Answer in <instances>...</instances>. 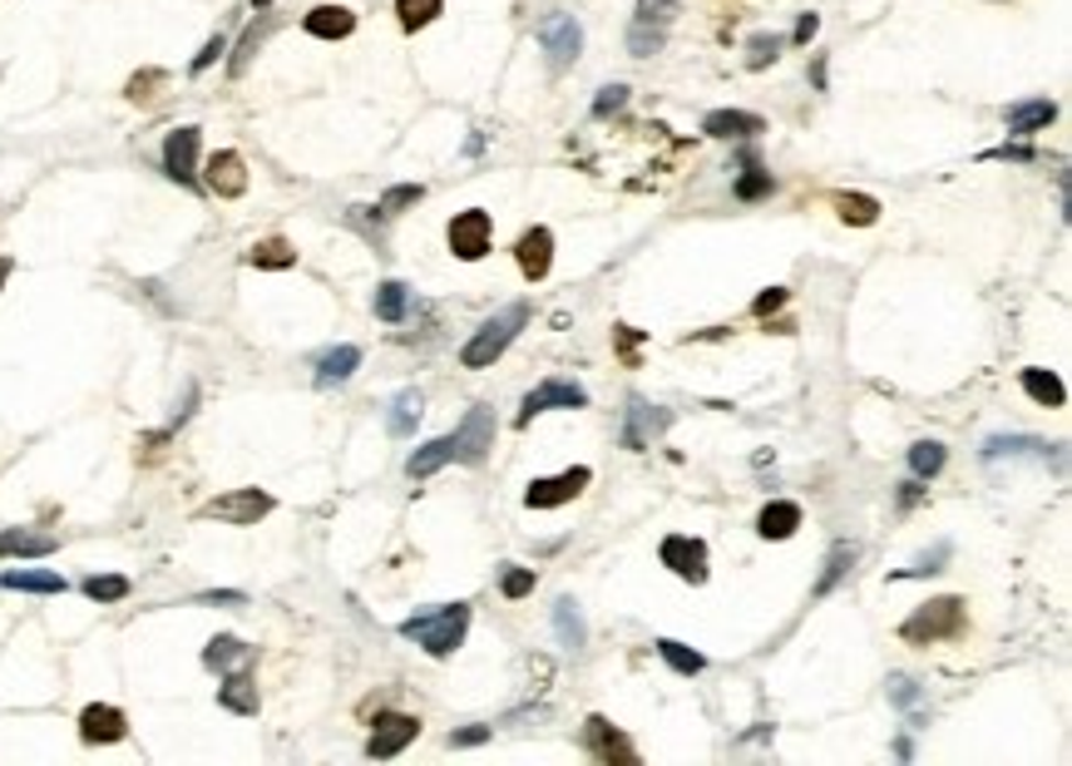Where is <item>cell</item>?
I'll return each instance as SVG.
<instances>
[{"label": "cell", "mask_w": 1072, "mask_h": 766, "mask_svg": "<svg viewBox=\"0 0 1072 766\" xmlns=\"http://www.w3.org/2000/svg\"><path fill=\"white\" fill-rule=\"evenodd\" d=\"M465 628H470V604H440V608H430V613L406 618V623H400V638L426 647L430 657H450L460 643H465Z\"/></svg>", "instance_id": "6da1fadb"}, {"label": "cell", "mask_w": 1072, "mask_h": 766, "mask_svg": "<svg viewBox=\"0 0 1072 766\" xmlns=\"http://www.w3.org/2000/svg\"><path fill=\"white\" fill-rule=\"evenodd\" d=\"M524 327H529V302H509L505 312H495L489 322H479V331L465 341V351H460V367H465V371L495 367V361L509 351V341H515Z\"/></svg>", "instance_id": "7a4b0ae2"}, {"label": "cell", "mask_w": 1072, "mask_h": 766, "mask_svg": "<svg viewBox=\"0 0 1072 766\" xmlns=\"http://www.w3.org/2000/svg\"><path fill=\"white\" fill-rule=\"evenodd\" d=\"M963 628H969V604L963 598H929V604H919L910 618L900 623V638L904 643H944V638H963Z\"/></svg>", "instance_id": "3957f363"}, {"label": "cell", "mask_w": 1072, "mask_h": 766, "mask_svg": "<svg viewBox=\"0 0 1072 766\" xmlns=\"http://www.w3.org/2000/svg\"><path fill=\"white\" fill-rule=\"evenodd\" d=\"M673 21H677V0H637V15H633V25H628V50H633L637 60L663 55Z\"/></svg>", "instance_id": "277c9868"}, {"label": "cell", "mask_w": 1072, "mask_h": 766, "mask_svg": "<svg viewBox=\"0 0 1072 766\" xmlns=\"http://www.w3.org/2000/svg\"><path fill=\"white\" fill-rule=\"evenodd\" d=\"M495 410L489 406H470L465 420H460V430H450V440H455V460L460 465H485L489 450H495Z\"/></svg>", "instance_id": "5b68a950"}, {"label": "cell", "mask_w": 1072, "mask_h": 766, "mask_svg": "<svg viewBox=\"0 0 1072 766\" xmlns=\"http://www.w3.org/2000/svg\"><path fill=\"white\" fill-rule=\"evenodd\" d=\"M539 50L549 55V70H568L578 60V50H584V25L564 11L544 15L539 21Z\"/></svg>", "instance_id": "8992f818"}, {"label": "cell", "mask_w": 1072, "mask_h": 766, "mask_svg": "<svg viewBox=\"0 0 1072 766\" xmlns=\"http://www.w3.org/2000/svg\"><path fill=\"white\" fill-rule=\"evenodd\" d=\"M272 505H278V499H272L268 489H228V495L208 499L199 515L203 519H223V525H258V519L272 515Z\"/></svg>", "instance_id": "52a82bcc"}, {"label": "cell", "mask_w": 1072, "mask_h": 766, "mask_svg": "<svg viewBox=\"0 0 1072 766\" xmlns=\"http://www.w3.org/2000/svg\"><path fill=\"white\" fill-rule=\"evenodd\" d=\"M489 238H495V223H489L485 209L455 213V218H450V228H445V243H450V252H455L460 262H479V258H485Z\"/></svg>", "instance_id": "ba28073f"}, {"label": "cell", "mask_w": 1072, "mask_h": 766, "mask_svg": "<svg viewBox=\"0 0 1072 766\" xmlns=\"http://www.w3.org/2000/svg\"><path fill=\"white\" fill-rule=\"evenodd\" d=\"M588 485H594V470H588V465H574V470H564V475L534 480V485L524 489V505H529V509H558V505H568V499L584 495Z\"/></svg>", "instance_id": "9c48e42d"}, {"label": "cell", "mask_w": 1072, "mask_h": 766, "mask_svg": "<svg viewBox=\"0 0 1072 766\" xmlns=\"http://www.w3.org/2000/svg\"><path fill=\"white\" fill-rule=\"evenodd\" d=\"M420 736V717L410 712H381L376 726H371V742H366V756H376V762H391V756H400L410 742Z\"/></svg>", "instance_id": "30bf717a"}, {"label": "cell", "mask_w": 1072, "mask_h": 766, "mask_svg": "<svg viewBox=\"0 0 1072 766\" xmlns=\"http://www.w3.org/2000/svg\"><path fill=\"white\" fill-rule=\"evenodd\" d=\"M199 144H203V129H193V124H183V129H173L163 139V173L173 183H183V189L199 183Z\"/></svg>", "instance_id": "8fae6325"}, {"label": "cell", "mask_w": 1072, "mask_h": 766, "mask_svg": "<svg viewBox=\"0 0 1072 766\" xmlns=\"http://www.w3.org/2000/svg\"><path fill=\"white\" fill-rule=\"evenodd\" d=\"M657 559H663V568H673L677 578H687V584H707V544L697 534H667L663 549H657Z\"/></svg>", "instance_id": "7c38bea8"}, {"label": "cell", "mask_w": 1072, "mask_h": 766, "mask_svg": "<svg viewBox=\"0 0 1072 766\" xmlns=\"http://www.w3.org/2000/svg\"><path fill=\"white\" fill-rule=\"evenodd\" d=\"M554 406L584 410L588 406V391L578 386V381H544V386H534L524 396V406H519V426H529L534 416H544V410H554Z\"/></svg>", "instance_id": "4fadbf2b"}, {"label": "cell", "mask_w": 1072, "mask_h": 766, "mask_svg": "<svg viewBox=\"0 0 1072 766\" xmlns=\"http://www.w3.org/2000/svg\"><path fill=\"white\" fill-rule=\"evenodd\" d=\"M667 426H673V410H663V406H647L643 396H633V401H628L623 446H628V450H647L657 436H667Z\"/></svg>", "instance_id": "5bb4252c"}, {"label": "cell", "mask_w": 1072, "mask_h": 766, "mask_svg": "<svg viewBox=\"0 0 1072 766\" xmlns=\"http://www.w3.org/2000/svg\"><path fill=\"white\" fill-rule=\"evenodd\" d=\"M129 736V717L110 702H90L80 712V742L84 746H110V742H124Z\"/></svg>", "instance_id": "9a60e30c"}, {"label": "cell", "mask_w": 1072, "mask_h": 766, "mask_svg": "<svg viewBox=\"0 0 1072 766\" xmlns=\"http://www.w3.org/2000/svg\"><path fill=\"white\" fill-rule=\"evenodd\" d=\"M203 183H208L218 199H242V193H248V164H242V154L218 149L208 164H203Z\"/></svg>", "instance_id": "2e32d148"}, {"label": "cell", "mask_w": 1072, "mask_h": 766, "mask_svg": "<svg viewBox=\"0 0 1072 766\" xmlns=\"http://www.w3.org/2000/svg\"><path fill=\"white\" fill-rule=\"evenodd\" d=\"M515 262L529 282H544L549 268H554V233L549 228H529L524 238L515 243Z\"/></svg>", "instance_id": "e0dca14e"}, {"label": "cell", "mask_w": 1072, "mask_h": 766, "mask_svg": "<svg viewBox=\"0 0 1072 766\" xmlns=\"http://www.w3.org/2000/svg\"><path fill=\"white\" fill-rule=\"evenodd\" d=\"M584 746L598 756V762H637V752L628 746V736L618 732L608 717H588L584 726Z\"/></svg>", "instance_id": "ac0fdd59"}, {"label": "cell", "mask_w": 1072, "mask_h": 766, "mask_svg": "<svg viewBox=\"0 0 1072 766\" xmlns=\"http://www.w3.org/2000/svg\"><path fill=\"white\" fill-rule=\"evenodd\" d=\"M702 134L707 139H756V134H766V120L746 110H712L702 120Z\"/></svg>", "instance_id": "d6986e66"}, {"label": "cell", "mask_w": 1072, "mask_h": 766, "mask_svg": "<svg viewBox=\"0 0 1072 766\" xmlns=\"http://www.w3.org/2000/svg\"><path fill=\"white\" fill-rule=\"evenodd\" d=\"M302 31L317 35V41H347V35L357 31V15H351L347 5H317V11L302 15Z\"/></svg>", "instance_id": "ffe728a7"}, {"label": "cell", "mask_w": 1072, "mask_h": 766, "mask_svg": "<svg viewBox=\"0 0 1072 766\" xmlns=\"http://www.w3.org/2000/svg\"><path fill=\"white\" fill-rule=\"evenodd\" d=\"M218 702L228 707V712H238V717H252V712H258V683H252L248 663H242V667H233V673H223Z\"/></svg>", "instance_id": "44dd1931"}, {"label": "cell", "mask_w": 1072, "mask_h": 766, "mask_svg": "<svg viewBox=\"0 0 1072 766\" xmlns=\"http://www.w3.org/2000/svg\"><path fill=\"white\" fill-rule=\"evenodd\" d=\"M55 554V534L45 529H5L0 534V559H45Z\"/></svg>", "instance_id": "7402d4cb"}, {"label": "cell", "mask_w": 1072, "mask_h": 766, "mask_svg": "<svg viewBox=\"0 0 1072 766\" xmlns=\"http://www.w3.org/2000/svg\"><path fill=\"white\" fill-rule=\"evenodd\" d=\"M795 529H801V505L795 499H771L761 509V519H756V534L761 539H791Z\"/></svg>", "instance_id": "603a6c76"}, {"label": "cell", "mask_w": 1072, "mask_h": 766, "mask_svg": "<svg viewBox=\"0 0 1072 766\" xmlns=\"http://www.w3.org/2000/svg\"><path fill=\"white\" fill-rule=\"evenodd\" d=\"M1058 120V104L1052 100H1023L1008 110V134H1018V139H1028V134L1048 129V124Z\"/></svg>", "instance_id": "cb8c5ba5"}, {"label": "cell", "mask_w": 1072, "mask_h": 766, "mask_svg": "<svg viewBox=\"0 0 1072 766\" xmlns=\"http://www.w3.org/2000/svg\"><path fill=\"white\" fill-rule=\"evenodd\" d=\"M0 588H21V594H65V578L55 568H5Z\"/></svg>", "instance_id": "d4e9b609"}, {"label": "cell", "mask_w": 1072, "mask_h": 766, "mask_svg": "<svg viewBox=\"0 0 1072 766\" xmlns=\"http://www.w3.org/2000/svg\"><path fill=\"white\" fill-rule=\"evenodd\" d=\"M248 657H252L248 643L233 638V633H218L208 647H203V667H208V673H233V667H242Z\"/></svg>", "instance_id": "484cf974"}, {"label": "cell", "mask_w": 1072, "mask_h": 766, "mask_svg": "<svg viewBox=\"0 0 1072 766\" xmlns=\"http://www.w3.org/2000/svg\"><path fill=\"white\" fill-rule=\"evenodd\" d=\"M1023 391H1028L1038 406H1048V410H1058L1062 401H1068V386H1062V376H1058V371H1048V367H1028V371H1023Z\"/></svg>", "instance_id": "4316f807"}, {"label": "cell", "mask_w": 1072, "mask_h": 766, "mask_svg": "<svg viewBox=\"0 0 1072 766\" xmlns=\"http://www.w3.org/2000/svg\"><path fill=\"white\" fill-rule=\"evenodd\" d=\"M361 367V347H331L317 357V386H341Z\"/></svg>", "instance_id": "83f0119b"}, {"label": "cell", "mask_w": 1072, "mask_h": 766, "mask_svg": "<svg viewBox=\"0 0 1072 766\" xmlns=\"http://www.w3.org/2000/svg\"><path fill=\"white\" fill-rule=\"evenodd\" d=\"M450 460H455V440H450V436L426 440V446H420L416 455L406 460V475H410V480H426V475H436L440 465H450Z\"/></svg>", "instance_id": "f1b7e54d"}, {"label": "cell", "mask_w": 1072, "mask_h": 766, "mask_svg": "<svg viewBox=\"0 0 1072 766\" xmlns=\"http://www.w3.org/2000/svg\"><path fill=\"white\" fill-rule=\"evenodd\" d=\"M371 307H376L381 322H391V327H396V322H406V312H410V288H406V282H396V278L381 282L376 297H371Z\"/></svg>", "instance_id": "f546056e"}, {"label": "cell", "mask_w": 1072, "mask_h": 766, "mask_svg": "<svg viewBox=\"0 0 1072 766\" xmlns=\"http://www.w3.org/2000/svg\"><path fill=\"white\" fill-rule=\"evenodd\" d=\"M554 633H558V643H564L568 653H578V647L588 643V628H584V618H578L574 598H558V604H554Z\"/></svg>", "instance_id": "4dcf8cb0"}, {"label": "cell", "mask_w": 1072, "mask_h": 766, "mask_svg": "<svg viewBox=\"0 0 1072 766\" xmlns=\"http://www.w3.org/2000/svg\"><path fill=\"white\" fill-rule=\"evenodd\" d=\"M420 410H426V401H420V391H400L396 401H391V416H386V430L396 440H406L410 430H416V420H420Z\"/></svg>", "instance_id": "1f68e13d"}, {"label": "cell", "mask_w": 1072, "mask_h": 766, "mask_svg": "<svg viewBox=\"0 0 1072 766\" xmlns=\"http://www.w3.org/2000/svg\"><path fill=\"white\" fill-rule=\"evenodd\" d=\"M742 169H746V173L736 179V199H742V203H756V199H766V193L776 189V179L761 169V164H756V154H752V149H742Z\"/></svg>", "instance_id": "d6a6232c"}, {"label": "cell", "mask_w": 1072, "mask_h": 766, "mask_svg": "<svg viewBox=\"0 0 1072 766\" xmlns=\"http://www.w3.org/2000/svg\"><path fill=\"white\" fill-rule=\"evenodd\" d=\"M248 262H252V268H268V272H278V268H297V248H292L287 238H262L258 248L248 252Z\"/></svg>", "instance_id": "836d02e7"}, {"label": "cell", "mask_w": 1072, "mask_h": 766, "mask_svg": "<svg viewBox=\"0 0 1072 766\" xmlns=\"http://www.w3.org/2000/svg\"><path fill=\"white\" fill-rule=\"evenodd\" d=\"M657 653H663V663L673 667V673H682V677H697L707 667V657L692 653L687 643H677V638H657Z\"/></svg>", "instance_id": "e575fe53"}, {"label": "cell", "mask_w": 1072, "mask_h": 766, "mask_svg": "<svg viewBox=\"0 0 1072 766\" xmlns=\"http://www.w3.org/2000/svg\"><path fill=\"white\" fill-rule=\"evenodd\" d=\"M835 213H840L845 223H855V228H870V223L880 218V203H874L870 193H835Z\"/></svg>", "instance_id": "d590c367"}, {"label": "cell", "mask_w": 1072, "mask_h": 766, "mask_svg": "<svg viewBox=\"0 0 1072 766\" xmlns=\"http://www.w3.org/2000/svg\"><path fill=\"white\" fill-rule=\"evenodd\" d=\"M1003 455H1048V446L1032 436H993L983 440V460H1003Z\"/></svg>", "instance_id": "8d00e7d4"}, {"label": "cell", "mask_w": 1072, "mask_h": 766, "mask_svg": "<svg viewBox=\"0 0 1072 766\" xmlns=\"http://www.w3.org/2000/svg\"><path fill=\"white\" fill-rule=\"evenodd\" d=\"M129 578L124 574H94L84 578V598H94V604H120V598H129Z\"/></svg>", "instance_id": "74e56055"}, {"label": "cell", "mask_w": 1072, "mask_h": 766, "mask_svg": "<svg viewBox=\"0 0 1072 766\" xmlns=\"http://www.w3.org/2000/svg\"><path fill=\"white\" fill-rule=\"evenodd\" d=\"M850 564H855V544H845V539H840V544L825 554V574H821V584H815V594H831V588L850 574Z\"/></svg>", "instance_id": "f35d334b"}, {"label": "cell", "mask_w": 1072, "mask_h": 766, "mask_svg": "<svg viewBox=\"0 0 1072 766\" xmlns=\"http://www.w3.org/2000/svg\"><path fill=\"white\" fill-rule=\"evenodd\" d=\"M440 5H445V0H396L400 31H426V25L440 15Z\"/></svg>", "instance_id": "ab89813d"}, {"label": "cell", "mask_w": 1072, "mask_h": 766, "mask_svg": "<svg viewBox=\"0 0 1072 766\" xmlns=\"http://www.w3.org/2000/svg\"><path fill=\"white\" fill-rule=\"evenodd\" d=\"M420 199H426V189H420V183H396V189H386V193H381V203H376V218H396L400 209H416Z\"/></svg>", "instance_id": "60d3db41"}, {"label": "cell", "mask_w": 1072, "mask_h": 766, "mask_svg": "<svg viewBox=\"0 0 1072 766\" xmlns=\"http://www.w3.org/2000/svg\"><path fill=\"white\" fill-rule=\"evenodd\" d=\"M910 470L914 480H934L944 470V446L939 440H919V446H910Z\"/></svg>", "instance_id": "b9f144b4"}, {"label": "cell", "mask_w": 1072, "mask_h": 766, "mask_svg": "<svg viewBox=\"0 0 1072 766\" xmlns=\"http://www.w3.org/2000/svg\"><path fill=\"white\" fill-rule=\"evenodd\" d=\"M781 35H752L746 41V70H766V65H776V55H781Z\"/></svg>", "instance_id": "7bdbcfd3"}, {"label": "cell", "mask_w": 1072, "mask_h": 766, "mask_svg": "<svg viewBox=\"0 0 1072 766\" xmlns=\"http://www.w3.org/2000/svg\"><path fill=\"white\" fill-rule=\"evenodd\" d=\"M499 594H505V598H529V594H534V568L505 564V568H499Z\"/></svg>", "instance_id": "ee69618b"}, {"label": "cell", "mask_w": 1072, "mask_h": 766, "mask_svg": "<svg viewBox=\"0 0 1072 766\" xmlns=\"http://www.w3.org/2000/svg\"><path fill=\"white\" fill-rule=\"evenodd\" d=\"M268 31H272V21H258L248 35H242V41H238V55H233V65H228L233 75H242V70H248V65H252V55H258V45L268 41Z\"/></svg>", "instance_id": "f6af8a7d"}, {"label": "cell", "mask_w": 1072, "mask_h": 766, "mask_svg": "<svg viewBox=\"0 0 1072 766\" xmlns=\"http://www.w3.org/2000/svg\"><path fill=\"white\" fill-rule=\"evenodd\" d=\"M623 104H628V85H603L598 100H594V120H608V114L623 110Z\"/></svg>", "instance_id": "bcb514c9"}, {"label": "cell", "mask_w": 1072, "mask_h": 766, "mask_svg": "<svg viewBox=\"0 0 1072 766\" xmlns=\"http://www.w3.org/2000/svg\"><path fill=\"white\" fill-rule=\"evenodd\" d=\"M944 559H949V544H939V549H934V554L914 559V564H910V568H900V574H894V578H919V574H939V564H944Z\"/></svg>", "instance_id": "7dc6e473"}, {"label": "cell", "mask_w": 1072, "mask_h": 766, "mask_svg": "<svg viewBox=\"0 0 1072 766\" xmlns=\"http://www.w3.org/2000/svg\"><path fill=\"white\" fill-rule=\"evenodd\" d=\"M163 80H169V75H163V70H144V75H134V80H129V100L134 104H144V100H154V94L149 90H159V85Z\"/></svg>", "instance_id": "c3c4849f"}, {"label": "cell", "mask_w": 1072, "mask_h": 766, "mask_svg": "<svg viewBox=\"0 0 1072 766\" xmlns=\"http://www.w3.org/2000/svg\"><path fill=\"white\" fill-rule=\"evenodd\" d=\"M613 341H618V357H623L628 367H637V347H643V331H637V327H613Z\"/></svg>", "instance_id": "681fc988"}, {"label": "cell", "mask_w": 1072, "mask_h": 766, "mask_svg": "<svg viewBox=\"0 0 1072 766\" xmlns=\"http://www.w3.org/2000/svg\"><path fill=\"white\" fill-rule=\"evenodd\" d=\"M223 50H228V41H223V35H213V41L208 45H203V50L199 55H193V65H189V75H203V70H208V65H218V55Z\"/></svg>", "instance_id": "f907efd6"}, {"label": "cell", "mask_w": 1072, "mask_h": 766, "mask_svg": "<svg viewBox=\"0 0 1072 766\" xmlns=\"http://www.w3.org/2000/svg\"><path fill=\"white\" fill-rule=\"evenodd\" d=\"M890 697H894V707H904V712H910V707L919 702V687H914L910 677H890Z\"/></svg>", "instance_id": "816d5d0a"}, {"label": "cell", "mask_w": 1072, "mask_h": 766, "mask_svg": "<svg viewBox=\"0 0 1072 766\" xmlns=\"http://www.w3.org/2000/svg\"><path fill=\"white\" fill-rule=\"evenodd\" d=\"M983 159H1013V164H1032V159H1038V154H1032L1028 144H1003V149H989V154H983Z\"/></svg>", "instance_id": "f5cc1de1"}, {"label": "cell", "mask_w": 1072, "mask_h": 766, "mask_svg": "<svg viewBox=\"0 0 1072 766\" xmlns=\"http://www.w3.org/2000/svg\"><path fill=\"white\" fill-rule=\"evenodd\" d=\"M479 742H489V726H460V732H450V746H479Z\"/></svg>", "instance_id": "db71d44e"}, {"label": "cell", "mask_w": 1072, "mask_h": 766, "mask_svg": "<svg viewBox=\"0 0 1072 766\" xmlns=\"http://www.w3.org/2000/svg\"><path fill=\"white\" fill-rule=\"evenodd\" d=\"M776 307H786V288H771V292H761V297L752 302L756 317H766V312H776Z\"/></svg>", "instance_id": "11a10c76"}, {"label": "cell", "mask_w": 1072, "mask_h": 766, "mask_svg": "<svg viewBox=\"0 0 1072 766\" xmlns=\"http://www.w3.org/2000/svg\"><path fill=\"white\" fill-rule=\"evenodd\" d=\"M815 31H821V15H801V25H795V45H811Z\"/></svg>", "instance_id": "9f6ffc18"}, {"label": "cell", "mask_w": 1072, "mask_h": 766, "mask_svg": "<svg viewBox=\"0 0 1072 766\" xmlns=\"http://www.w3.org/2000/svg\"><path fill=\"white\" fill-rule=\"evenodd\" d=\"M203 604H248V594H233V588H218V594H203Z\"/></svg>", "instance_id": "6f0895ef"}, {"label": "cell", "mask_w": 1072, "mask_h": 766, "mask_svg": "<svg viewBox=\"0 0 1072 766\" xmlns=\"http://www.w3.org/2000/svg\"><path fill=\"white\" fill-rule=\"evenodd\" d=\"M914 499H919V480H910V485L900 489V505H914Z\"/></svg>", "instance_id": "680465c9"}, {"label": "cell", "mask_w": 1072, "mask_h": 766, "mask_svg": "<svg viewBox=\"0 0 1072 766\" xmlns=\"http://www.w3.org/2000/svg\"><path fill=\"white\" fill-rule=\"evenodd\" d=\"M5 278H11V258L0 252V292H5Z\"/></svg>", "instance_id": "91938a15"}, {"label": "cell", "mask_w": 1072, "mask_h": 766, "mask_svg": "<svg viewBox=\"0 0 1072 766\" xmlns=\"http://www.w3.org/2000/svg\"><path fill=\"white\" fill-rule=\"evenodd\" d=\"M252 5H258V11H268V5H272V0H252Z\"/></svg>", "instance_id": "94428289"}]
</instances>
